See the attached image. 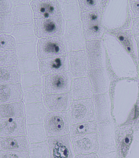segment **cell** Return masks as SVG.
<instances>
[{"mask_svg": "<svg viewBox=\"0 0 139 158\" xmlns=\"http://www.w3.org/2000/svg\"><path fill=\"white\" fill-rule=\"evenodd\" d=\"M111 114L116 126L139 127L138 79H118L111 83L110 91Z\"/></svg>", "mask_w": 139, "mask_h": 158, "instance_id": "1", "label": "cell"}, {"mask_svg": "<svg viewBox=\"0 0 139 158\" xmlns=\"http://www.w3.org/2000/svg\"><path fill=\"white\" fill-rule=\"evenodd\" d=\"M113 73L118 79H138L137 64L117 37L106 32L102 39Z\"/></svg>", "mask_w": 139, "mask_h": 158, "instance_id": "2", "label": "cell"}, {"mask_svg": "<svg viewBox=\"0 0 139 158\" xmlns=\"http://www.w3.org/2000/svg\"><path fill=\"white\" fill-rule=\"evenodd\" d=\"M133 17L129 1H107L102 14V24L106 32L131 30Z\"/></svg>", "mask_w": 139, "mask_h": 158, "instance_id": "3", "label": "cell"}, {"mask_svg": "<svg viewBox=\"0 0 139 158\" xmlns=\"http://www.w3.org/2000/svg\"><path fill=\"white\" fill-rule=\"evenodd\" d=\"M114 121L97 124L99 148L97 153L99 158H119L116 148Z\"/></svg>", "mask_w": 139, "mask_h": 158, "instance_id": "4", "label": "cell"}, {"mask_svg": "<svg viewBox=\"0 0 139 158\" xmlns=\"http://www.w3.org/2000/svg\"><path fill=\"white\" fill-rule=\"evenodd\" d=\"M66 22L62 15L34 19L33 23L35 35L39 39L63 36L66 28Z\"/></svg>", "mask_w": 139, "mask_h": 158, "instance_id": "5", "label": "cell"}, {"mask_svg": "<svg viewBox=\"0 0 139 158\" xmlns=\"http://www.w3.org/2000/svg\"><path fill=\"white\" fill-rule=\"evenodd\" d=\"M63 37L68 52L86 50V41L81 19L66 21Z\"/></svg>", "mask_w": 139, "mask_h": 158, "instance_id": "6", "label": "cell"}, {"mask_svg": "<svg viewBox=\"0 0 139 158\" xmlns=\"http://www.w3.org/2000/svg\"><path fill=\"white\" fill-rule=\"evenodd\" d=\"M102 14L101 11L81 12L80 19L86 41L103 39L106 30L102 24Z\"/></svg>", "mask_w": 139, "mask_h": 158, "instance_id": "7", "label": "cell"}, {"mask_svg": "<svg viewBox=\"0 0 139 158\" xmlns=\"http://www.w3.org/2000/svg\"><path fill=\"white\" fill-rule=\"evenodd\" d=\"M47 137L69 135L71 126L67 111L50 112L43 122Z\"/></svg>", "mask_w": 139, "mask_h": 158, "instance_id": "8", "label": "cell"}, {"mask_svg": "<svg viewBox=\"0 0 139 158\" xmlns=\"http://www.w3.org/2000/svg\"><path fill=\"white\" fill-rule=\"evenodd\" d=\"M67 113L71 125L93 121L94 106L93 99L73 100Z\"/></svg>", "mask_w": 139, "mask_h": 158, "instance_id": "9", "label": "cell"}, {"mask_svg": "<svg viewBox=\"0 0 139 158\" xmlns=\"http://www.w3.org/2000/svg\"><path fill=\"white\" fill-rule=\"evenodd\" d=\"M63 36L40 39L38 42V60L61 57L68 54Z\"/></svg>", "mask_w": 139, "mask_h": 158, "instance_id": "10", "label": "cell"}, {"mask_svg": "<svg viewBox=\"0 0 139 158\" xmlns=\"http://www.w3.org/2000/svg\"><path fill=\"white\" fill-rule=\"evenodd\" d=\"M85 50L89 69L107 68L109 64L103 40L86 41Z\"/></svg>", "mask_w": 139, "mask_h": 158, "instance_id": "11", "label": "cell"}, {"mask_svg": "<svg viewBox=\"0 0 139 158\" xmlns=\"http://www.w3.org/2000/svg\"><path fill=\"white\" fill-rule=\"evenodd\" d=\"M88 77L91 81L94 95L109 93L112 81L117 79L109 64L105 69H89Z\"/></svg>", "mask_w": 139, "mask_h": 158, "instance_id": "12", "label": "cell"}, {"mask_svg": "<svg viewBox=\"0 0 139 158\" xmlns=\"http://www.w3.org/2000/svg\"><path fill=\"white\" fill-rule=\"evenodd\" d=\"M72 80L69 71L44 76L45 95L70 92Z\"/></svg>", "mask_w": 139, "mask_h": 158, "instance_id": "13", "label": "cell"}, {"mask_svg": "<svg viewBox=\"0 0 139 158\" xmlns=\"http://www.w3.org/2000/svg\"><path fill=\"white\" fill-rule=\"evenodd\" d=\"M50 158H75L70 135L47 137Z\"/></svg>", "mask_w": 139, "mask_h": 158, "instance_id": "14", "label": "cell"}, {"mask_svg": "<svg viewBox=\"0 0 139 158\" xmlns=\"http://www.w3.org/2000/svg\"><path fill=\"white\" fill-rule=\"evenodd\" d=\"M75 155H87L97 153L99 148L97 133L70 137Z\"/></svg>", "mask_w": 139, "mask_h": 158, "instance_id": "15", "label": "cell"}, {"mask_svg": "<svg viewBox=\"0 0 139 158\" xmlns=\"http://www.w3.org/2000/svg\"><path fill=\"white\" fill-rule=\"evenodd\" d=\"M94 121L97 123L114 121L111 114V100L110 92L94 95Z\"/></svg>", "mask_w": 139, "mask_h": 158, "instance_id": "16", "label": "cell"}, {"mask_svg": "<svg viewBox=\"0 0 139 158\" xmlns=\"http://www.w3.org/2000/svg\"><path fill=\"white\" fill-rule=\"evenodd\" d=\"M68 54L61 57H50L39 60L38 71L44 76L69 71Z\"/></svg>", "mask_w": 139, "mask_h": 158, "instance_id": "17", "label": "cell"}, {"mask_svg": "<svg viewBox=\"0 0 139 158\" xmlns=\"http://www.w3.org/2000/svg\"><path fill=\"white\" fill-rule=\"evenodd\" d=\"M69 71L73 79L88 77V61L86 50L73 51L68 54Z\"/></svg>", "mask_w": 139, "mask_h": 158, "instance_id": "18", "label": "cell"}, {"mask_svg": "<svg viewBox=\"0 0 139 158\" xmlns=\"http://www.w3.org/2000/svg\"><path fill=\"white\" fill-rule=\"evenodd\" d=\"M30 5L34 19L62 15L59 1H32Z\"/></svg>", "mask_w": 139, "mask_h": 158, "instance_id": "19", "label": "cell"}, {"mask_svg": "<svg viewBox=\"0 0 139 158\" xmlns=\"http://www.w3.org/2000/svg\"><path fill=\"white\" fill-rule=\"evenodd\" d=\"M26 117L0 119V137L26 136Z\"/></svg>", "mask_w": 139, "mask_h": 158, "instance_id": "20", "label": "cell"}, {"mask_svg": "<svg viewBox=\"0 0 139 158\" xmlns=\"http://www.w3.org/2000/svg\"><path fill=\"white\" fill-rule=\"evenodd\" d=\"M136 127L131 125L116 126V148L119 158H125L132 143Z\"/></svg>", "mask_w": 139, "mask_h": 158, "instance_id": "21", "label": "cell"}, {"mask_svg": "<svg viewBox=\"0 0 139 158\" xmlns=\"http://www.w3.org/2000/svg\"><path fill=\"white\" fill-rule=\"evenodd\" d=\"M70 93L73 100L92 98L94 94L89 78L73 79Z\"/></svg>", "mask_w": 139, "mask_h": 158, "instance_id": "22", "label": "cell"}, {"mask_svg": "<svg viewBox=\"0 0 139 158\" xmlns=\"http://www.w3.org/2000/svg\"><path fill=\"white\" fill-rule=\"evenodd\" d=\"M73 99L70 92L45 95L44 102L50 112L67 111Z\"/></svg>", "mask_w": 139, "mask_h": 158, "instance_id": "23", "label": "cell"}, {"mask_svg": "<svg viewBox=\"0 0 139 158\" xmlns=\"http://www.w3.org/2000/svg\"><path fill=\"white\" fill-rule=\"evenodd\" d=\"M107 33L117 37L125 49L132 56L137 65L139 57L137 43L131 29L117 30Z\"/></svg>", "mask_w": 139, "mask_h": 158, "instance_id": "24", "label": "cell"}, {"mask_svg": "<svg viewBox=\"0 0 139 158\" xmlns=\"http://www.w3.org/2000/svg\"><path fill=\"white\" fill-rule=\"evenodd\" d=\"M23 99L21 84L0 85V105L21 102Z\"/></svg>", "mask_w": 139, "mask_h": 158, "instance_id": "25", "label": "cell"}, {"mask_svg": "<svg viewBox=\"0 0 139 158\" xmlns=\"http://www.w3.org/2000/svg\"><path fill=\"white\" fill-rule=\"evenodd\" d=\"M26 107L27 125L43 123L45 118L50 112L44 102L27 104Z\"/></svg>", "mask_w": 139, "mask_h": 158, "instance_id": "26", "label": "cell"}, {"mask_svg": "<svg viewBox=\"0 0 139 158\" xmlns=\"http://www.w3.org/2000/svg\"><path fill=\"white\" fill-rule=\"evenodd\" d=\"M30 145L27 136L0 137V150L29 152Z\"/></svg>", "mask_w": 139, "mask_h": 158, "instance_id": "27", "label": "cell"}, {"mask_svg": "<svg viewBox=\"0 0 139 158\" xmlns=\"http://www.w3.org/2000/svg\"><path fill=\"white\" fill-rule=\"evenodd\" d=\"M7 21L12 25L33 22V12L30 5L13 7L9 13L5 15Z\"/></svg>", "mask_w": 139, "mask_h": 158, "instance_id": "28", "label": "cell"}, {"mask_svg": "<svg viewBox=\"0 0 139 158\" xmlns=\"http://www.w3.org/2000/svg\"><path fill=\"white\" fill-rule=\"evenodd\" d=\"M25 105L23 101L0 105V119L26 117Z\"/></svg>", "mask_w": 139, "mask_h": 158, "instance_id": "29", "label": "cell"}, {"mask_svg": "<svg viewBox=\"0 0 139 158\" xmlns=\"http://www.w3.org/2000/svg\"><path fill=\"white\" fill-rule=\"evenodd\" d=\"M21 77L22 73L18 65L0 68V85L21 84Z\"/></svg>", "mask_w": 139, "mask_h": 158, "instance_id": "30", "label": "cell"}, {"mask_svg": "<svg viewBox=\"0 0 139 158\" xmlns=\"http://www.w3.org/2000/svg\"><path fill=\"white\" fill-rule=\"evenodd\" d=\"M61 15L66 21L80 19L81 11L78 1H59Z\"/></svg>", "mask_w": 139, "mask_h": 158, "instance_id": "31", "label": "cell"}, {"mask_svg": "<svg viewBox=\"0 0 139 158\" xmlns=\"http://www.w3.org/2000/svg\"><path fill=\"white\" fill-rule=\"evenodd\" d=\"M35 35L17 39L18 56L30 53H36L38 39Z\"/></svg>", "mask_w": 139, "mask_h": 158, "instance_id": "32", "label": "cell"}, {"mask_svg": "<svg viewBox=\"0 0 139 158\" xmlns=\"http://www.w3.org/2000/svg\"><path fill=\"white\" fill-rule=\"evenodd\" d=\"M23 102L26 105L43 102L44 88L43 85L24 88Z\"/></svg>", "mask_w": 139, "mask_h": 158, "instance_id": "33", "label": "cell"}, {"mask_svg": "<svg viewBox=\"0 0 139 158\" xmlns=\"http://www.w3.org/2000/svg\"><path fill=\"white\" fill-rule=\"evenodd\" d=\"M18 65L21 73L38 71V61L37 53H30L18 56Z\"/></svg>", "mask_w": 139, "mask_h": 158, "instance_id": "34", "label": "cell"}, {"mask_svg": "<svg viewBox=\"0 0 139 158\" xmlns=\"http://www.w3.org/2000/svg\"><path fill=\"white\" fill-rule=\"evenodd\" d=\"M27 135L30 143L46 141V135L43 124L27 125Z\"/></svg>", "mask_w": 139, "mask_h": 158, "instance_id": "35", "label": "cell"}, {"mask_svg": "<svg viewBox=\"0 0 139 158\" xmlns=\"http://www.w3.org/2000/svg\"><path fill=\"white\" fill-rule=\"evenodd\" d=\"M97 133V123L93 121L79 123L70 126V136H73Z\"/></svg>", "mask_w": 139, "mask_h": 158, "instance_id": "36", "label": "cell"}, {"mask_svg": "<svg viewBox=\"0 0 139 158\" xmlns=\"http://www.w3.org/2000/svg\"><path fill=\"white\" fill-rule=\"evenodd\" d=\"M43 77L38 71L22 74L21 83L22 88L43 85Z\"/></svg>", "mask_w": 139, "mask_h": 158, "instance_id": "37", "label": "cell"}, {"mask_svg": "<svg viewBox=\"0 0 139 158\" xmlns=\"http://www.w3.org/2000/svg\"><path fill=\"white\" fill-rule=\"evenodd\" d=\"M30 158H50L49 148L47 141L30 143Z\"/></svg>", "mask_w": 139, "mask_h": 158, "instance_id": "38", "label": "cell"}, {"mask_svg": "<svg viewBox=\"0 0 139 158\" xmlns=\"http://www.w3.org/2000/svg\"><path fill=\"white\" fill-rule=\"evenodd\" d=\"M10 35L18 39L35 35L33 22L13 25Z\"/></svg>", "mask_w": 139, "mask_h": 158, "instance_id": "39", "label": "cell"}, {"mask_svg": "<svg viewBox=\"0 0 139 158\" xmlns=\"http://www.w3.org/2000/svg\"><path fill=\"white\" fill-rule=\"evenodd\" d=\"M107 1L105 0H79L78 1L81 12L101 11L103 12Z\"/></svg>", "mask_w": 139, "mask_h": 158, "instance_id": "40", "label": "cell"}, {"mask_svg": "<svg viewBox=\"0 0 139 158\" xmlns=\"http://www.w3.org/2000/svg\"><path fill=\"white\" fill-rule=\"evenodd\" d=\"M18 65V57L17 50L0 52L1 67Z\"/></svg>", "mask_w": 139, "mask_h": 158, "instance_id": "41", "label": "cell"}, {"mask_svg": "<svg viewBox=\"0 0 139 158\" xmlns=\"http://www.w3.org/2000/svg\"><path fill=\"white\" fill-rule=\"evenodd\" d=\"M17 48V40L13 36L6 34L0 35V51L1 52L15 50Z\"/></svg>", "mask_w": 139, "mask_h": 158, "instance_id": "42", "label": "cell"}, {"mask_svg": "<svg viewBox=\"0 0 139 158\" xmlns=\"http://www.w3.org/2000/svg\"><path fill=\"white\" fill-rule=\"evenodd\" d=\"M125 158H139V127L134 131L132 143Z\"/></svg>", "mask_w": 139, "mask_h": 158, "instance_id": "43", "label": "cell"}, {"mask_svg": "<svg viewBox=\"0 0 139 158\" xmlns=\"http://www.w3.org/2000/svg\"><path fill=\"white\" fill-rule=\"evenodd\" d=\"M0 158H30L28 152L0 150Z\"/></svg>", "mask_w": 139, "mask_h": 158, "instance_id": "44", "label": "cell"}, {"mask_svg": "<svg viewBox=\"0 0 139 158\" xmlns=\"http://www.w3.org/2000/svg\"><path fill=\"white\" fill-rule=\"evenodd\" d=\"M13 26L7 21L5 15H0V33L10 35Z\"/></svg>", "mask_w": 139, "mask_h": 158, "instance_id": "45", "label": "cell"}, {"mask_svg": "<svg viewBox=\"0 0 139 158\" xmlns=\"http://www.w3.org/2000/svg\"><path fill=\"white\" fill-rule=\"evenodd\" d=\"M14 6L12 1H0V15L9 13Z\"/></svg>", "mask_w": 139, "mask_h": 158, "instance_id": "46", "label": "cell"}, {"mask_svg": "<svg viewBox=\"0 0 139 158\" xmlns=\"http://www.w3.org/2000/svg\"><path fill=\"white\" fill-rule=\"evenodd\" d=\"M133 18L139 17V0L129 1Z\"/></svg>", "mask_w": 139, "mask_h": 158, "instance_id": "47", "label": "cell"}, {"mask_svg": "<svg viewBox=\"0 0 139 158\" xmlns=\"http://www.w3.org/2000/svg\"><path fill=\"white\" fill-rule=\"evenodd\" d=\"M131 30L134 35H139V17L133 18V19L132 26Z\"/></svg>", "mask_w": 139, "mask_h": 158, "instance_id": "48", "label": "cell"}, {"mask_svg": "<svg viewBox=\"0 0 139 158\" xmlns=\"http://www.w3.org/2000/svg\"><path fill=\"white\" fill-rule=\"evenodd\" d=\"M14 7L30 5L31 1H12Z\"/></svg>", "mask_w": 139, "mask_h": 158, "instance_id": "49", "label": "cell"}, {"mask_svg": "<svg viewBox=\"0 0 139 158\" xmlns=\"http://www.w3.org/2000/svg\"><path fill=\"white\" fill-rule=\"evenodd\" d=\"M75 158H99V157L97 153H95L87 155H76Z\"/></svg>", "mask_w": 139, "mask_h": 158, "instance_id": "50", "label": "cell"}, {"mask_svg": "<svg viewBox=\"0 0 139 158\" xmlns=\"http://www.w3.org/2000/svg\"><path fill=\"white\" fill-rule=\"evenodd\" d=\"M134 37L135 40H136V43H137L138 57L139 58V35H134Z\"/></svg>", "mask_w": 139, "mask_h": 158, "instance_id": "51", "label": "cell"}, {"mask_svg": "<svg viewBox=\"0 0 139 158\" xmlns=\"http://www.w3.org/2000/svg\"><path fill=\"white\" fill-rule=\"evenodd\" d=\"M137 71H138V79L139 80V58L138 60V63L137 64Z\"/></svg>", "mask_w": 139, "mask_h": 158, "instance_id": "52", "label": "cell"}]
</instances>
